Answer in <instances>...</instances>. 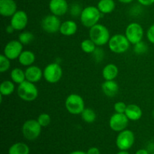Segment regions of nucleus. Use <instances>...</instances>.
I'll use <instances>...</instances> for the list:
<instances>
[{
    "label": "nucleus",
    "mask_w": 154,
    "mask_h": 154,
    "mask_svg": "<svg viewBox=\"0 0 154 154\" xmlns=\"http://www.w3.org/2000/svg\"><path fill=\"white\" fill-rule=\"evenodd\" d=\"M14 83L11 80H5L1 83L0 85V94L3 96H9L14 92Z\"/></svg>",
    "instance_id": "393cba45"
},
{
    "label": "nucleus",
    "mask_w": 154,
    "mask_h": 154,
    "mask_svg": "<svg viewBox=\"0 0 154 154\" xmlns=\"http://www.w3.org/2000/svg\"><path fill=\"white\" fill-rule=\"evenodd\" d=\"M97 45L89 38L84 39L81 43V48L83 52L86 54H93L96 49Z\"/></svg>",
    "instance_id": "a878e982"
},
{
    "label": "nucleus",
    "mask_w": 154,
    "mask_h": 154,
    "mask_svg": "<svg viewBox=\"0 0 154 154\" xmlns=\"http://www.w3.org/2000/svg\"><path fill=\"white\" fill-rule=\"evenodd\" d=\"M81 118L84 122L87 123H92L96 120V114L94 110L91 108H84L81 114Z\"/></svg>",
    "instance_id": "bb28decb"
},
{
    "label": "nucleus",
    "mask_w": 154,
    "mask_h": 154,
    "mask_svg": "<svg viewBox=\"0 0 154 154\" xmlns=\"http://www.w3.org/2000/svg\"><path fill=\"white\" fill-rule=\"evenodd\" d=\"M65 106L69 114L72 115H78L81 114L85 108V103L84 99L80 95L72 93L66 98Z\"/></svg>",
    "instance_id": "39448f33"
},
{
    "label": "nucleus",
    "mask_w": 154,
    "mask_h": 154,
    "mask_svg": "<svg viewBox=\"0 0 154 154\" xmlns=\"http://www.w3.org/2000/svg\"><path fill=\"white\" fill-rule=\"evenodd\" d=\"M78 31V24L74 20H68L61 23L60 32L64 36L74 35Z\"/></svg>",
    "instance_id": "6ab92c4d"
},
{
    "label": "nucleus",
    "mask_w": 154,
    "mask_h": 154,
    "mask_svg": "<svg viewBox=\"0 0 154 154\" xmlns=\"http://www.w3.org/2000/svg\"><path fill=\"white\" fill-rule=\"evenodd\" d=\"M42 128L37 120L30 119L23 124L22 134L26 139L33 141L39 137L42 132Z\"/></svg>",
    "instance_id": "423d86ee"
},
{
    "label": "nucleus",
    "mask_w": 154,
    "mask_h": 154,
    "mask_svg": "<svg viewBox=\"0 0 154 154\" xmlns=\"http://www.w3.org/2000/svg\"><path fill=\"white\" fill-rule=\"evenodd\" d=\"M108 44L110 51L117 54H124L130 47V42L123 34H115L111 36Z\"/></svg>",
    "instance_id": "20e7f679"
},
{
    "label": "nucleus",
    "mask_w": 154,
    "mask_h": 154,
    "mask_svg": "<svg viewBox=\"0 0 154 154\" xmlns=\"http://www.w3.org/2000/svg\"><path fill=\"white\" fill-rule=\"evenodd\" d=\"M48 6L51 13L57 17L63 16L69 11V4L66 0H50Z\"/></svg>",
    "instance_id": "4468645a"
},
{
    "label": "nucleus",
    "mask_w": 154,
    "mask_h": 154,
    "mask_svg": "<svg viewBox=\"0 0 154 154\" xmlns=\"http://www.w3.org/2000/svg\"><path fill=\"white\" fill-rule=\"evenodd\" d=\"M125 35L130 44L135 45L141 42L144 37V29L138 23H131L127 26L125 31Z\"/></svg>",
    "instance_id": "6e6552de"
},
{
    "label": "nucleus",
    "mask_w": 154,
    "mask_h": 154,
    "mask_svg": "<svg viewBox=\"0 0 154 154\" xmlns=\"http://www.w3.org/2000/svg\"><path fill=\"white\" fill-rule=\"evenodd\" d=\"M28 15L24 11L17 10L16 13L11 17L10 24L14 27L15 31H22L28 24Z\"/></svg>",
    "instance_id": "ddd939ff"
},
{
    "label": "nucleus",
    "mask_w": 154,
    "mask_h": 154,
    "mask_svg": "<svg viewBox=\"0 0 154 154\" xmlns=\"http://www.w3.org/2000/svg\"><path fill=\"white\" fill-rule=\"evenodd\" d=\"M127 105L123 102H117L114 104V109L116 113H120V114H125Z\"/></svg>",
    "instance_id": "2f4dec72"
},
{
    "label": "nucleus",
    "mask_w": 154,
    "mask_h": 154,
    "mask_svg": "<svg viewBox=\"0 0 154 154\" xmlns=\"http://www.w3.org/2000/svg\"><path fill=\"white\" fill-rule=\"evenodd\" d=\"M18 40L23 45H26L32 42L34 40V35L28 31H24L19 35Z\"/></svg>",
    "instance_id": "cd10ccee"
},
{
    "label": "nucleus",
    "mask_w": 154,
    "mask_h": 154,
    "mask_svg": "<svg viewBox=\"0 0 154 154\" xmlns=\"http://www.w3.org/2000/svg\"><path fill=\"white\" fill-rule=\"evenodd\" d=\"M29 147L23 142H17L12 144L8 150V154H29Z\"/></svg>",
    "instance_id": "5701e85b"
},
{
    "label": "nucleus",
    "mask_w": 154,
    "mask_h": 154,
    "mask_svg": "<svg viewBox=\"0 0 154 154\" xmlns=\"http://www.w3.org/2000/svg\"><path fill=\"white\" fill-rule=\"evenodd\" d=\"M116 7L114 0H99L97 8L102 14H108L112 13Z\"/></svg>",
    "instance_id": "4be33fe9"
},
{
    "label": "nucleus",
    "mask_w": 154,
    "mask_h": 154,
    "mask_svg": "<svg viewBox=\"0 0 154 154\" xmlns=\"http://www.w3.org/2000/svg\"><path fill=\"white\" fill-rule=\"evenodd\" d=\"M26 80L32 83H37L43 77V71L36 66H30L25 70Z\"/></svg>",
    "instance_id": "dca6fc26"
},
{
    "label": "nucleus",
    "mask_w": 154,
    "mask_h": 154,
    "mask_svg": "<svg viewBox=\"0 0 154 154\" xmlns=\"http://www.w3.org/2000/svg\"><path fill=\"white\" fill-rule=\"evenodd\" d=\"M147 38L150 43L154 45V24L150 26L147 29Z\"/></svg>",
    "instance_id": "473e14b6"
},
{
    "label": "nucleus",
    "mask_w": 154,
    "mask_h": 154,
    "mask_svg": "<svg viewBox=\"0 0 154 154\" xmlns=\"http://www.w3.org/2000/svg\"><path fill=\"white\" fill-rule=\"evenodd\" d=\"M129 120L125 114L115 113L109 119V126L113 131L120 132L126 129Z\"/></svg>",
    "instance_id": "f8f14e48"
},
{
    "label": "nucleus",
    "mask_w": 154,
    "mask_h": 154,
    "mask_svg": "<svg viewBox=\"0 0 154 154\" xmlns=\"http://www.w3.org/2000/svg\"><path fill=\"white\" fill-rule=\"evenodd\" d=\"M36 120H38L39 124L42 126V127H46V126H49L51 121V116L47 113H42L41 114H39Z\"/></svg>",
    "instance_id": "c756f323"
},
{
    "label": "nucleus",
    "mask_w": 154,
    "mask_h": 154,
    "mask_svg": "<svg viewBox=\"0 0 154 154\" xmlns=\"http://www.w3.org/2000/svg\"><path fill=\"white\" fill-rule=\"evenodd\" d=\"M135 142V135L129 129H124L119 132L116 139V144L120 150H128Z\"/></svg>",
    "instance_id": "1a4fd4ad"
},
{
    "label": "nucleus",
    "mask_w": 154,
    "mask_h": 154,
    "mask_svg": "<svg viewBox=\"0 0 154 154\" xmlns=\"http://www.w3.org/2000/svg\"><path fill=\"white\" fill-rule=\"evenodd\" d=\"M93 54H94V57H95V59H96V61L99 62V61H101V60H103L104 52H103V51H102L101 49L96 48V51L93 52Z\"/></svg>",
    "instance_id": "f704fd0d"
},
{
    "label": "nucleus",
    "mask_w": 154,
    "mask_h": 154,
    "mask_svg": "<svg viewBox=\"0 0 154 154\" xmlns=\"http://www.w3.org/2000/svg\"><path fill=\"white\" fill-rule=\"evenodd\" d=\"M61 21L59 17L54 14H49L45 16L41 22L42 29L46 32L53 34L60 31L61 26Z\"/></svg>",
    "instance_id": "9d476101"
},
{
    "label": "nucleus",
    "mask_w": 154,
    "mask_h": 154,
    "mask_svg": "<svg viewBox=\"0 0 154 154\" xmlns=\"http://www.w3.org/2000/svg\"><path fill=\"white\" fill-rule=\"evenodd\" d=\"M102 90L108 97H114L119 91V85L114 80L105 81L102 84Z\"/></svg>",
    "instance_id": "f3484780"
},
{
    "label": "nucleus",
    "mask_w": 154,
    "mask_h": 154,
    "mask_svg": "<svg viewBox=\"0 0 154 154\" xmlns=\"http://www.w3.org/2000/svg\"><path fill=\"white\" fill-rule=\"evenodd\" d=\"M87 154H100V151H99V149L97 147H90L87 152Z\"/></svg>",
    "instance_id": "e433bc0d"
},
{
    "label": "nucleus",
    "mask_w": 154,
    "mask_h": 154,
    "mask_svg": "<svg viewBox=\"0 0 154 154\" xmlns=\"http://www.w3.org/2000/svg\"><path fill=\"white\" fill-rule=\"evenodd\" d=\"M11 60H9L7 57L2 54L0 56V72L4 73L8 71L11 66Z\"/></svg>",
    "instance_id": "c85d7f7f"
},
{
    "label": "nucleus",
    "mask_w": 154,
    "mask_h": 154,
    "mask_svg": "<svg viewBox=\"0 0 154 154\" xmlns=\"http://www.w3.org/2000/svg\"><path fill=\"white\" fill-rule=\"evenodd\" d=\"M18 61L21 66L29 67L30 66H32V64L35 61V55L32 51H29V50L23 51L20 57H18Z\"/></svg>",
    "instance_id": "412c9836"
},
{
    "label": "nucleus",
    "mask_w": 154,
    "mask_h": 154,
    "mask_svg": "<svg viewBox=\"0 0 154 154\" xmlns=\"http://www.w3.org/2000/svg\"><path fill=\"white\" fill-rule=\"evenodd\" d=\"M102 15V14L99 10L97 6H87L81 11L80 20L84 26L90 29L99 23Z\"/></svg>",
    "instance_id": "f257e3e1"
},
{
    "label": "nucleus",
    "mask_w": 154,
    "mask_h": 154,
    "mask_svg": "<svg viewBox=\"0 0 154 154\" xmlns=\"http://www.w3.org/2000/svg\"><path fill=\"white\" fill-rule=\"evenodd\" d=\"M17 93L20 99L25 102H33L38 96V90L35 84L26 80L18 84Z\"/></svg>",
    "instance_id": "7ed1b4c3"
},
{
    "label": "nucleus",
    "mask_w": 154,
    "mask_h": 154,
    "mask_svg": "<svg viewBox=\"0 0 154 154\" xmlns=\"http://www.w3.org/2000/svg\"><path fill=\"white\" fill-rule=\"evenodd\" d=\"M152 154H154V153H152Z\"/></svg>",
    "instance_id": "37998d69"
},
{
    "label": "nucleus",
    "mask_w": 154,
    "mask_h": 154,
    "mask_svg": "<svg viewBox=\"0 0 154 154\" xmlns=\"http://www.w3.org/2000/svg\"><path fill=\"white\" fill-rule=\"evenodd\" d=\"M14 31H15V29H14V27L12 26L11 24L10 25L8 26L5 28V32L7 33H8V34H11V33H13Z\"/></svg>",
    "instance_id": "4c0bfd02"
},
{
    "label": "nucleus",
    "mask_w": 154,
    "mask_h": 154,
    "mask_svg": "<svg viewBox=\"0 0 154 154\" xmlns=\"http://www.w3.org/2000/svg\"><path fill=\"white\" fill-rule=\"evenodd\" d=\"M70 154H87V153L84 151H81V150H76V151L72 152Z\"/></svg>",
    "instance_id": "a19ab883"
},
{
    "label": "nucleus",
    "mask_w": 154,
    "mask_h": 154,
    "mask_svg": "<svg viewBox=\"0 0 154 154\" xmlns=\"http://www.w3.org/2000/svg\"><path fill=\"white\" fill-rule=\"evenodd\" d=\"M83 9L81 8L79 5H74L71 8V14L73 15L74 17H77L78 15H81V11Z\"/></svg>",
    "instance_id": "72a5a7b5"
},
{
    "label": "nucleus",
    "mask_w": 154,
    "mask_h": 154,
    "mask_svg": "<svg viewBox=\"0 0 154 154\" xmlns=\"http://www.w3.org/2000/svg\"><path fill=\"white\" fill-rule=\"evenodd\" d=\"M17 11L14 0H0V14L5 17H11Z\"/></svg>",
    "instance_id": "2eb2a0df"
},
{
    "label": "nucleus",
    "mask_w": 154,
    "mask_h": 154,
    "mask_svg": "<svg viewBox=\"0 0 154 154\" xmlns=\"http://www.w3.org/2000/svg\"><path fill=\"white\" fill-rule=\"evenodd\" d=\"M63 77V69L57 63L48 64L43 70V78L50 84H56Z\"/></svg>",
    "instance_id": "0eeeda50"
},
{
    "label": "nucleus",
    "mask_w": 154,
    "mask_h": 154,
    "mask_svg": "<svg viewBox=\"0 0 154 154\" xmlns=\"http://www.w3.org/2000/svg\"><path fill=\"white\" fill-rule=\"evenodd\" d=\"M11 80L14 84H20L26 81V74L25 71L20 68H14L11 71L10 73Z\"/></svg>",
    "instance_id": "b1692460"
},
{
    "label": "nucleus",
    "mask_w": 154,
    "mask_h": 154,
    "mask_svg": "<svg viewBox=\"0 0 154 154\" xmlns=\"http://www.w3.org/2000/svg\"><path fill=\"white\" fill-rule=\"evenodd\" d=\"M121 3H123V4H129V3H131L132 2L133 0H118Z\"/></svg>",
    "instance_id": "ea45409f"
},
{
    "label": "nucleus",
    "mask_w": 154,
    "mask_h": 154,
    "mask_svg": "<svg viewBox=\"0 0 154 154\" xmlns=\"http://www.w3.org/2000/svg\"><path fill=\"white\" fill-rule=\"evenodd\" d=\"M142 110L135 104H130L127 105L125 114L131 121H138L142 117Z\"/></svg>",
    "instance_id": "a211bd4d"
},
{
    "label": "nucleus",
    "mask_w": 154,
    "mask_h": 154,
    "mask_svg": "<svg viewBox=\"0 0 154 154\" xmlns=\"http://www.w3.org/2000/svg\"><path fill=\"white\" fill-rule=\"evenodd\" d=\"M135 154H149V153L145 149H140L135 153Z\"/></svg>",
    "instance_id": "58836bf2"
},
{
    "label": "nucleus",
    "mask_w": 154,
    "mask_h": 154,
    "mask_svg": "<svg viewBox=\"0 0 154 154\" xmlns=\"http://www.w3.org/2000/svg\"><path fill=\"white\" fill-rule=\"evenodd\" d=\"M117 154H129L127 152V150H120L119 153H117Z\"/></svg>",
    "instance_id": "79ce46f5"
},
{
    "label": "nucleus",
    "mask_w": 154,
    "mask_h": 154,
    "mask_svg": "<svg viewBox=\"0 0 154 154\" xmlns=\"http://www.w3.org/2000/svg\"><path fill=\"white\" fill-rule=\"evenodd\" d=\"M89 37L97 46H103L108 43L111 35L108 29L102 24L97 23L90 29Z\"/></svg>",
    "instance_id": "f03ea898"
},
{
    "label": "nucleus",
    "mask_w": 154,
    "mask_h": 154,
    "mask_svg": "<svg viewBox=\"0 0 154 154\" xmlns=\"http://www.w3.org/2000/svg\"><path fill=\"white\" fill-rule=\"evenodd\" d=\"M138 2L144 6H150L154 4V0H138Z\"/></svg>",
    "instance_id": "c9c22d12"
},
{
    "label": "nucleus",
    "mask_w": 154,
    "mask_h": 154,
    "mask_svg": "<svg viewBox=\"0 0 154 154\" xmlns=\"http://www.w3.org/2000/svg\"><path fill=\"white\" fill-rule=\"evenodd\" d=\"M23 45L19 40H11L8 42L3 50V54L9 60H14L18 59L23 52Z\"/></svg>",
    "instance_id": "9b49d317"
},
{
    "label": "nucleus",
    "mask_w": 154,
    "mask_h": 154,
    "mask_svg": "<svg viewBox=\"0 0 154 154\" xmlns=\"http://www.w3.org/2000/svg\"><path fill=\"white\" fill-rule=\"evenodd\" d=\"M134 45H135V47H134V51H135V53L136 54L141 55V54H144L145 53H147V46L142 41Z\"/></svg>",
    "instance_id": "7c9ffc66"
},
{
    "label": "nucleus",
    "mask_w": 154,
    "mask_h": 154,
    "mask_svg": "<svg viewBox=\"0 0 154 154\" xmlns=\"http://www.w3.org/2000/svg\"><path fill=\"white\" fill-rule=\"evenodd\" d=\"M119 73L118 67L115 64L109 63L102 69V77L105 81H112L117 77Z\"/></svg>",
    "instance_id": "aec40b11"
}]
</instances>
